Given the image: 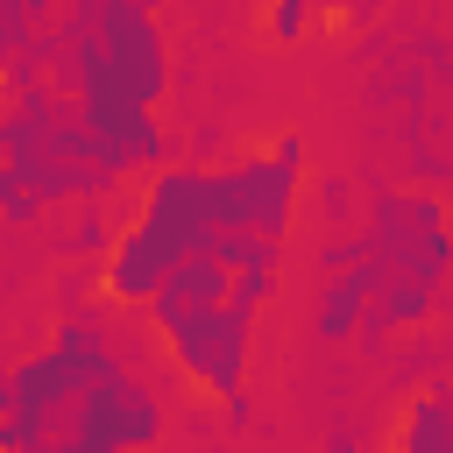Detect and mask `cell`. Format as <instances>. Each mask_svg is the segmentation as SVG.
Wrapping results in <instances>:
<instances>
[{"mask_svg":"<svg viewBox=\"0 0 453 453\" xmlns=\"http://www.w3.org/2000/svg\"><path fill=\"white\" fill-rule=\"evenodd\" d=\"M382 453H453V382H425L403 396Z\"/></svg>","mask_w":453,"mask_h":453,"instance_id":"6","label":"cell"},{"mask_svg":"<svg viewBox=\"0 0 453 453\" xmlns=\"http://www.w3.org/2000/svg\"><path fill=\"white\" fill-rule=\"evenodd\" d=\"M453 262V212L432 191H375L368 226L354 241L326 248V290H319V340H347V333H389V326H418L439 297V276Z\"/></svg>","mask_w":453,"mask_h":453,"instance_id":"4","label":"cell"},{"mask_svg":"<svg viewBox=\"0 0 453 453\" xmlns=\"http://www.w3.org/2000/svg\"><path fill=\"white\" fill-rule=\"evenodd\" d=\"M57 50V92L99 142V156L127 170H170L163 99H170V28L142 0H92L71 7L50 35Z\"/></svg>","mask_w":453,"mask_h":453,"instance_id":"2","label":"cell"},{"mask_svg":"<svg viewBox=\"0 0 453 453\" xmlns=\"http://www.w3.org/2000/svg\"><path fill=\"white\" fill-rule=\"evenodd\" d=\"M226 226H219V191H212V163H170L142 184L127 226L106 241V262H99V290L113 304H134L149 311V297L184 269L198 262L205 248H219Z\"/></svg>","mask_w":453,"mask_h":453,"instance_id":"5","label":"cell"},{"mask_svg":"<svg viewBox=\"0 0 453 453\" xmlns=\"http://www.w3.org/2000/svg\"><path fill=\"white\" fill-rule=\"evenodd\" d=\"M170 396L113 347L99 319H57L0 368V453H156Z\"/></svg>","mask_w":453,"mask_h":453,"instance_id":"1","label":"cell"},{"mask_svg":"<svg viewBox=\"0 0 453 453\" xmlns=\"http://www.w3.org/2000/svg\"><path fill=\"white\" fill-rule=\"evenodd\" d=\"M21 35H28V14L0 0V85H7V71H14V57H21Z\"/></svg>","mask_w":453,"mask_h":453,"instance_id":"8","label":"cell"},{"mask_svg":"<svg viewBox=\"0 0 453 453\" xmlns=\"http://www.w3.org/2000/svg\"><path fill=\"white\" fill-rule=\"evenodd\" d=\"M333 453H347V446H333Z\"/></svg>","mask_w":453,"mask_h":453,"instance_id":"9","label":"cell"},{"mask_svg":"<svg viewBox=\"0 0 453 453\" xmlns=\"http://www.w3.org/2000/svg\"><path fill=\"white\" fill-rule=\"evenodd\" d=\"M283 248L269 241H219L198 262H184L149 297V333L170 354V368L226 411V425H248V375H255V326L276 297Z\"/></svg>","mask_w":453,"mask_h":453,"instance_id":"3","label":"cell"},{"mask_svg":"<svg viewBox=\"0 0 453 453\" xmlns=\"http://www.w3.org/2000/svg\"><path fill=\"white\" fill-rule=\"evenodd\" d=\"M304 28H311V7H304V0H276V7H262V35H269V42H297Z\"/></svg>","mask_w":453,"mask_h":453,"instance_id":"7","label":"cell"}]
</instances>
